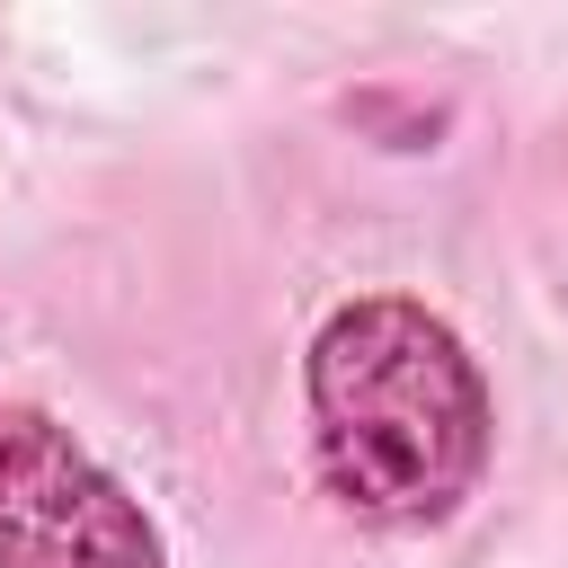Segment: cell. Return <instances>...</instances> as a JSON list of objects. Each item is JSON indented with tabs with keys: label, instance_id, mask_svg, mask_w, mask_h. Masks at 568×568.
Here are the masks:
<instances>
[{
	"label": "cell",
	"instance_id": "cell-2",
	"mask_svg": "<svg viewBox=\"0 0 568 568\" xmlns=\"http://www.w3.org/2000/svg\"><path fill=\"white\" fill-rule=\"evenodd\" d=\"M0 568H160L133 488L18 399H0Z\"/></svg>",
	"mask_w": 568,
	"mask_h": 568
},
{
	"label": "cell",
	"instance_id": "cell-1",
	"mask_svg": "<svg viewBox=\"0 0 568 568\" xmlns=\"http://www.w3.org/2000/svg\"><path fill=\"white\" fill-rule=\"evenodd\" d=\"M320 479L346 515L382 532H426L462 515L488 462V382L470 346L399 293L328 311L302 364Z\"/></svg>",
	"mask_w": 568,
	"mask_h": 568
}]
</instances>
